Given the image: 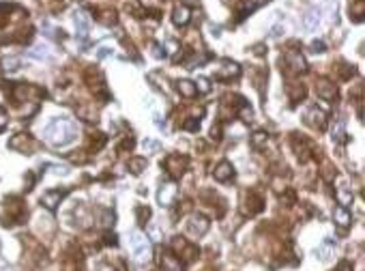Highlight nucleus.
I'll return each instance as SVG.
<instances>
[{
	"mask_svg": "<svg viewBox=\"0 0 365 271\" xmlns=\"http://www.w3.org/2000/svg\"><path fill=\"white\" fill-rule=\"evenodd\" d=\"M78 129L69 118H52L43 129V140L50 147H67L76 140Z\"/></svg>",
	"mask_w": 365,
	"mask_h": 271,
	"instance_id": "obj_1",
	"label": "nucleus"
},
{
	"mask_svg": "<svg viewBox=\"0 0 365 271\" xmlns=\"http://www.w3.org/2000/svg\"><path fill=\"white\" fill-rule=\"evenodd\" d=\"M129 248H131L133 256L137 260H146L151 256V243L140 230H131V235H129Z\"/></svg>",
	"mask_w": 365,
	"mask_h": 271,
	"instance_id": "obj_2",
	"label": "nucleus"
},
{
	"mask_svg": "<svg viewBox=\"0 0 365 271\" xmlns=\"http://www.w3.org/2000/svg\"><path fill=\"white\" fill-rule=\"evenodd\" d=\"M73 22H76V28H78V35L82 37V39H86L88 37V28H91V22H88V18H86V13H76V18H73Z\"/></svg>",
	"mask_w": 365,
	"mask_h": 271,
	"instance_id": "obj_3",
	"label": "nucleus"
},
{
	"mask_svg": "<svg viewBox=\"0 0 365 271\" xmlns=\"http://www.w3.org/2000/svg\"><path fill=\"white\" fill-rule=\"evenodd\" d=\"M172 22L176 24V26H185V24L189 22V7H185V5H178L176 9H174Z\"/></svg>",
	"mask_w": 365,
	"mask_h": 271,
	"instance_id": "obj_4",
	"label": "nucleus"
},
{
	"mask_svg": "<svg viewBox=\"0 0 365 271\" xmlns=\"http://www.w3.org/2000/svg\"><path fill=\"white\" fill-rule=\"evenodd\" d=\"M335 222H337V226L339 228H346V226H350V222H352V215L348 213L346 207H335Z\"/></svg>",
	"mask_w": 365,
	"mask_h": 271,
	"instance_id": "obj_5",
	"label": "nucleus"
},
{
	"mask_svg": "<svg viewBox=\"0 0 365 271\" xmlns=\"http://www.w3.org/2000/svg\"><path fill=\"white\" fill-rule=\"evenodd\" d=\"M234 177V170H232V166L228 164V162H222L215 168V179L217 181H228V179H232Z\"/></svg>",
	"mask_w": 365,
	"mask_h": 271,
	"instance_id": "obj_6",
	"label": "nucleus"
},
{
	"mask_svg": "<svg viewBox=\"0 0 365 271\" xmlns=\"http://www.w3.org/2000/svg\"><path fill=\"white\" fill-rule=\"evenodd\" d=\"M318 22H320V9H310V11L305 13L303 24H305L307 30H314L316 26H318Z\"/></svg>",
	"mask_w": 365,
	"mask_h": 271,
	"instance_id": "obj_7",
	"label": "nucleus"
},
{
	"mask_svg": "<svg viewBox=\"0 0 365 271\" xmlns=\"http://www.w3.org/2000/svg\"><path fill=\"white\" fill-rule=\"evenodd\" d=\"M62 196H64V192H45L43 194V205L47 207V209H56V205H58L60 200H62Z\"/></svg>",
	"mask_w": 365,
	"mask_h": 271,
	"instance_id": "obj_8",
	"label": "nucleus"
},
{
	"mask_svg": "<svg viewBox=\"0 0 365 271\" xmlns=\"http://www.w3.org/2000/svg\"><path fill=\"white\" fill-rule=\"evenodd\" d=\"M174 194H176V187L174 185H164V187L159 189L157 198H159L161 205H170V202H172V198H174Z\"/></svg>",
	"mask_w": 365,
	"mask_h": 271,
	"instance_id": "obj_9",
	"label": "nucleus"
},
{
	"mask_svg": "<svg viewBox=\"0 0 365 271\" xmlns=\"http://www.w3.org/2000/svg\"><path fill=\"white\" fill-rule=\"evenodd\" d=\"M307 116H310V123H312L314 127H318V129H324V127H327V121H324V114L320 112V110H316V108H314Z\"/></svg>",
	"mask_w": 365,
	"mask_h": 271,
	"instance_id": "obj_10",
	"label": "nucleus"
},
{
	"mask_svg": "<svg viewBox=\"0 0 365 271\" xmlns=\"http://www.w3.org/2000/svg\"><path fill=\"white\" fill-rule=\"evenodd\" d=\"M178 91H181L185 97H193L198 91H196V84L193 82H187V80H183V82H178Z\"/></svg>",
	"mask_w": 365,
	"mask_h": 271,
	"instance_id": "obj_11",
	"label": "nucleus"
},
{
	"mask_svg": "<svg viewBox=\"0 0 365 271\" xmlns=\"http://www.w3.org/2000/svg\"><path fill=\"white\" fill-rule=\"evenodd\" d=\"M196 91H200V93H208L210 91V84H208L206 78H200L198 80V82H196Z\"/></svg>",
	"mask_w": 365,
	"mask_h": 271,
	"instance_id": "obj_12",
	"label": "nucleus"
},
{
	"mask_svg": "<svg viewBox=\"0 0 365 271\" xmlns=\"http://www.w3.org/2000/svg\"><path fill=\"white\" fill-rule=\"evenodd\" d=\"M35 58H47L50 56V52H47V47H43V45H39V47H35V52H30Z\"/></svg>",
	"mask_w": 365,
	"mask_h": 271,
	"instance_id": "obj_13",
	"label": "nucleus"
},
{
	"mask_svg": "<svg viewBox=\"0 0 365 271\" xmlns=\"http://www.w3.org/2000/svg\"><path fill=\"white\" fill-rule=\"evenodd\" d=\"M3 65H5L7 71H15V69H20V60L18 58H7Z\"/></svg>",
	"mask_w": 365,
	"mask_h": 271,
	"instance_id": "obj_14",
	"label": "nucleus"
},
{
	"mask_svg": "<svg viewBox=\"0 0 365 271\" xmlns=\"http://www.w3.org/2000/svg\"><path fill=\"white\" fill-rule=\"evenodd\" d=\"M264 142H266V133H264V131H258V133L254 136V145L260 147V145H264Z\"/></svg>",
	"mask_w": 365,
	"mask_h": 271,
	"instance_id": "obj_15",
	"label": "nucleus"
},
{
	"mask_svg": "<svg viewBox=\"0 0 365 271\" xmlns=\"http://www.w3.org/2000/svg\"><path fill=\"white\" fill-rule=\"evenodd\" d=\"M312 52H314V54H322V52H324V43H322V41H314V43H312Z\"/></svg>",
	"mask_w": 365,
	"mask_h": 271,
	"instance_id": "obj_16",
	"label": "nucleus"
},
{
	"mask_svg": "<svg viewBox=\"0 0 365 271\" xmlns=\"http://www.w3.org/2000/svg\"><path fill=\"white\" fill-rule=\"evenodd\" d=\"M142 166H144V159H133V162H131V168H133V172H135V174H137V172H142V170H140Z\"/></svg>",
	"mask_w": 365,
	"mask_h": 271,
	"instance_id": "obj_17",
	"label": "nucleus"
},
{
	"mask_svg": "<svg viewBox=\"0 0 365 271\" xmlns=\"http://www.w3.org/2000/svg\"><path fill=\"white\" fill-rule=\"evenodd\" d=\"M198 127H200V121H189V123H185V129H191V131H193V129H198Z\"/></svg>",
	"mask_w": 365,
	"mask_h": 271,
	"instance_id": "obj_18",
	"label": "nucleus"
}]
</instances>
